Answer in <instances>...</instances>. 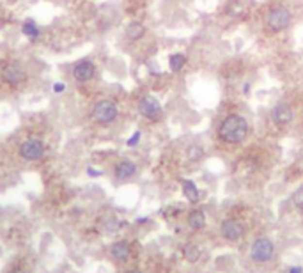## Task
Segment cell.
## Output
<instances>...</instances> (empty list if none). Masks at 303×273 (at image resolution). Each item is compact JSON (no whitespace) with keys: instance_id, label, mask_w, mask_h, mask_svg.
Here are the masks:
<instances>
[{"instance_id":"cell-1","label":"cell","mask_w":303,"mask_h":273,"mask_svg":"<svg viewBox=\"0 0 303 273\" xmlns=\"http://www.w3.org/2000/svg\"><path fill=\"white\" fill-rule=\"evenodd\" d=\"M248 123L247 119L241 115H229L222 121L220 128H218V135L220 139L227 144H239L247 139L248 135Z\"/></svg>"},{"instance_id":"cell-2","label":"cell","mask_w":303,"mask_h":273,"mask_svg":"<svg viewBox=\"0 0 303 273\" xmlns=\"http://www.w3.org/2000/svg\"><path fill=\"white\" fill-rule=\"evenodd\" d=\"M117 105L110 101V99H103L94 105L93 109V119L99 124H110L112 121H115L117 117Z\"/></svg>"},{"instance_id":"cell-3","label":"cell","mask_w":303,"mask_h":273,"mask_svg":"<svg viewBox=\"0 0 303 273\" xmlns=\"http://www.w3.org/2000/svg\"><path fill=\"white\" fill-rule=\"evenodd\" d=\"M266 23L273 32L284 31L291 23V13L287 7H273L266 16Z\"/></svg>"},{"instance_id":"cell-4","label":"cell","mask_w":303,"mask_h":273,"mask_svg":"<svg viewBox=\"0 0 303 273\" xmlns=\"http://www.w3.org/2000/svg\"><path fill=\"white\" fill-rule=\"evenodd\" d=\"M273 250H275V247H273L271 240H268V238H259V240H255L252 245V259L254 261H257V263H266V261L271 259Z\"/></svg>"},{"instance_id":"cell-5","label":"cell","mask_w":303,"mask_h":273,"mask_svg":"<svg viewBox=\"0 0 303 273\" xmlns=\"http://www.w3.org/2000/svg\"><path fill=\"white\" fill-rule=\"evenodd\" d=\"M20 155L23 160H29V161L39 160V158L45 155V145H43L41 140L29 139L20 145Z\"/></svg>"},{"instance_id":"cell-6","label":"cell","mask_w":303,"mask_h":273,"mask_svg":"<svg viewBox=\"0 0 303 273\" xmlns=\"http://www.w3.org/2000/svg\"><path fill=\"white\" fill-rule=\"evenodd\" d=\"M139 110L145 119H151V121H156V119L161 117V105L154 96H144L140 99Z\"/></svg>"},{"instance_id":"cell-7","label":"cell","mask_w":303,"mask_h":273,"mask_svg":"<svg viewBox=\"0 0 303 273\" xmlns=\"http://www.w3.org/2000/svg\"><path fill=\"white\" fill-rule=\"evenodd\" d=\"M2 80L5 83H9V85H18V83L25 80V71L18 62H11L2 69Z\"/></svg>"},{"instance_id":"cell-8","label":"cell","mask_w":303,"mask_h":273,"mask_svg":"<svg viewBox=\"0 0 303 273\" xmlns=\"http://www.w3.org/2000/svg\"><path fill=\"white\" fill-rule=\"evenodd\" d=\"M222 234L229 241H238L245 234V227L241 225V222L232 220L231 218V220H225L222 224Z\"/></svg>"},{"instance_id":"cell-9","label":"cell","mask_w":303,"mask_h":273,"mask_svg":"<svg viewBox=\"0 0 303 273\" xmlns=\"http://www.w3.org/2000/svg\"><path fill=\"white\" fill-rule=\"evenodd\" d=\"M96 73V66L91 61H80L77 66L73 67V77L77 82H89Z\"/></svg>"},{"instance_id":"cell-10","label":"cell","mask_w":303,"mask_h":273,"mask_svg":"<svg viewBox=\"0 0 303 273\" xmlns=\"http://www.w3.org/2000/svg\"><path fill=\"white\" fill-rule=\"evenodd\" d=\"M271 119L273 123L278 124V126H286V124H289L293 121V110H291L289 105L280 103L271 110Z\"/></svg>"},{"instance_id":"cell-11","label":"cell","mask_w":303,"mask_h":273,"mask_svg":"<svg viewBox=\"0 0 303 273\" xmlns=\"http://www.w3.org/2000/svg\"><path fill=\"white\" fill-rule=\"evenodd\" d=\"M135 172H137V167H135L133 161H119L117 167H115V177H117L119 181H124V179H129L131 176H135Z\"/></svg>"},{"instance_id":"cell-12","label":"cell","mask_w":303,"mask_h":273,"mask_svg":"<svg viewBox=\"0 0 303 273\" xmlns=\"http://www.w3.org/2000/svg\"><path fill=\"white\" fill-rule=\"evenodd\" d=\"M110 256H112L117 263H123L129 257V245L126 241H117L110 247Z\"/></svg>"},{"instance_id":"cell-13","label":"cell","mask_w":303,"mask_h":273,"mask_svg":"<svg viewBox=\"0 0 303 273\" xmlns=\"http://www.w3.org/2000/svg\"><path fill=\"white\" fill-rule=\"evenodd\" d=\"M144 34H145V29L139 21H133V23H129V25L126 27V37H128L129 41H139Z\"/></svg>"},{"instance_id":"cell-14","label":"cell","mask_w":303,"mask_h":273,"mask_svg":"<svg viewBox=\"0 0 303 273\" xmlns=\"http://www.w3.org/2000/svg\"><path fill=\"white\" fill-rule=\"evenodd\" d=\"M183 193H185V197L190 202H197L199 199H201L195 183H193V181H190V179H183Z\"/></svg>"},{"instance_id":"cell-15","label":"cell","mask_w":303,"mask_h":273,"mask_svg":"<svg viewBox=\"0 0 303 273\" xmlns=\"http://www.w3.org/2000/svg\"><path fill=\"white\" fill-rule=\"evenodd\" d=\"M21 32H23L27 37H31L32 41H36L37 37H39V34H41L39 27L36 25V21H32V20H27L25 23L21 25Z\"/></svg>"},{"instance_id":"cell-16","label":"cell","mask_w":303,"mask_h":273,"mask_svg":"<svg viewBox=\"0 0 303 273\" xmlns=\"http://www.w3.org/2000/svg\"><path fill=\"white\" fill-rule=\"evenodd\" d=\"M188 224H190V227L191 229H202V227L206 225V215L202 211H191L190 213V217H188Z\"/></svg>"},{"instance_id":"cell-17","label":"cell","mask_w":303,"mask_h":273,"mask_svg":"<svg viewBox=\"0 0 303 273\" xmlns=\"http://www.w3.org/2000/svg\"><path fill=\"white\" fill-rule=\"evenodd\" d=\"M186 64V57L183 53H174L169 57V67L172 71H181Z\"/></svg>"},{"instance_id":"cell-18","label":"cell","mask_w":303,"mask_h":273,"mask_svg":"<svg viewBox=\"0 0 303 273\" xmlns=\"http://www.w3.org/2000/svg\"><path fill=\"white\" fill-rule=\"evenodd\" d=\"M243 13H245V5H243V2H239V0H234V2H231L229 4V7H227V15L229 16H241Z\"/></svg>"},{"instance_id":"cell-19","label":"cell","mask_w":303,"mask_h":273,"mask_svg":"<svg viewBox=\"0 0 303 273\" xmlns=\"http://www.w3.org/2000/svg\"><path fill=\"white\" fill-rule=\"evenodd\" d=\"M183 254H185V257L190 261V263H195L197 259H199V248L195 245H186L183 248Z\"/></svg>"},{"instance_id":"cell-20","label":"cell","mask_w":303,"mask_h":273,"mask_svg":"<svg viewBox=\"0 0 303 273\" xmlns=\"http://www.w3.org/2000/svg\"><path fill=\"white\" fill-rule=\"evenodd\" d=\"M202 155H204V149H202L201 145H190V147H188V158H190V160H193V161L201 160Z\"/></svg>"},{"instance_id":"cell-21","label":"cell","mask_w":303,"mask_h":273,"mask_svg":"<svg viewBox=\"0 0 303 273\" xmlns=\"http://www.w3.org/2000/svg\"><path fill=\"white\" fill-rule=\"evenodd\" d=\"M121 222L119 220H115V218H110V220H107L105 222V231L107 232H115V231H119L121 229Z\"/></svg>"},{"instance_id":"cell-22","label":"cell","mask_w":303,"mask_h":273,"mask_svg":"<svg viewBox=\"0 0 303 273\" xmlns=\"http://www.w3.org/2000/svg\"><path fill=\"white\" fill-rule=\"evenodd\" d=\"M293 202H294V206H296V208H298V209H302V211H303V186H302V188H298V190H296V192H294Z\"/></svg>"},{"instance_id":"cell-23","label":"cell","mask_w":303,"mask_h":273,"mask_svg":"<svg viewBox=\"0 0 303 273\" xmlns=\"http://www.w3.org/2000/svg\"><path fill=\"white\" fill-rule=\"evenodd\" d=\"M139 140H140V131H135L133 135H131V139L126 142V144L129 145V147H133V145H137L139 144Z\"/></svg>"},{"instance_id":"cell-24","label":"cell","mask_w":303,"mask_h":273,"mask_svg":"<svg viewBox=\"0 0 303 273\" xmlns=\"http://www.w3.org/2000/svg\"><path fill=\"white\" fill-rule=\"evenodd\" d=\"M89 176H93V177H96V176H101V170H96V169H89L87 170Z\"/></svg>"},{"instance_id":"cell-25","label":"cell","mask_w":303,"mask_h":273,"mask_svg":"<svg viewBox=\"0 0 303 273\" xmlns=\"http://www.w3.org/2000/svg\"><path fill=\"white\" fill-rule=\"evenodd\" d=\"M53 91H55V93H62V91H64V85H62V83H55V85H53Z\"/></svg>"},{"instance_id":"cell-26","label":"cell","mask_w":303,"mask_h":273,"mask_svg":"<svg viewBox=\"0 0 303 273\" xmlns=\"http://www.w3.org/2000/svg\"><path fill=\"white\" fill-rule=\"evenodd\" d=\"M289 273H303V270H302V268H298V266H294V268L289 270Z\"/></svg>"},{"instance_id":"cell-27","label":"cell","mask_w":303,"mask_h":273,"mask_svg":"<svg viewBox=\"0 0 303 273\" xmlns=\"http://www.w3.org/2000/svg\"><path fill=\"white\" fill-rule=\"evenodd\" d=\"M11 273H27L25 270H20V268H16V270H13Z\"/></svg>"},{"instance_id":"cell-28","label":"cell","mask_w":303,"mask_h":273,"mask_svg":"<svg viewBox=\"0 0 303 273\" xmlns=\"http://www.w3.org/2000/svg\"><path fill=\"white\" fill-rule=\"evenodd\" d=\"M128 273H140V272H137V270H131V272H128Z\"/></svg>"}]
</instances>
